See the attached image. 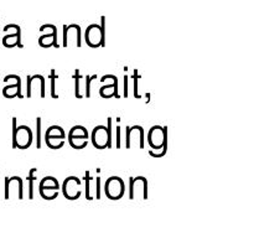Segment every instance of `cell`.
<instances>
[{"label":"cell","instance_id":"obj_1","mask_svg":"<svg viewBox=\"0 0 254 238\" xmlns=\"http://www.w3.org/2000/svg\"><path fill=\"white\" fill-rule=\"evenodd\" d=\"M86 42L91 47H99L106 45V17L102 16V25L92 24L86 30Z\"/></svg>","mask_w":254,"mask_h":238},{"label":"cell","instance_id":"obj_2","mask_svg":"<svg viewBox=\"0 0 254 238\" xmlns=\"http://www.w3.org/2000/svg\"><path fill=\"white\" fill-rule=\"evenodd\" d=\"M104 192L111 200H119L126 192V183L119 176H111L104 183Z\"/></svg>","mask_w":254,"mask_h":238},{"label":"cell","instance_id":"obj_3","mask_svg":"<svg viewBox=\"0 0 254 238\" xmlns=\"http://www.w3.org/2000/svg\"><path fill=\"white\" fill-rule=\"evenodd\" d=\"M32 144V130L27 125H20L16 128L15 139L12 140L14 149H27Z\"/></svg>","mask_w":254,"mask_h":238},{"label":"cell","instance_id":"obj_4","mask_svg":"<svg viewBox=\"0 0 254 238\" xmlns=\"http://www.w3.org/2000/svg\"><path fill=\"white\" fill-rule=\"evenodd\" d=\"M79 186H81V180L78 178H76V176L67 178L62 185L64 197L68 198V200H77L82 193V191L79 190Z\"/></svg>","mask_w":254,"mask_h":238},{"label":"cell","instance_id":"obj_5","mask_svg":"<svg viewBox=\"0 0 254 238\" xmlns=\"http://www.w3.org/2000/svg\"><path fill=\"white\" fill-rule=\"evenodd\" d=\"M64 139H66V133L60 125H51L45 133V141L49 148H51L54 141H56L57 146L62 148L64 144Z\"/></svg>","mask_w":254,"mask_h":238},{"label":"cell","instance_id":"obj_6","mask_svg":"<svg viewBox=\"0 0 254 238\" xmlns=\"http://www.w3.org/2000/svg\"><path fill=\"white\" fill-rule=\"evenodd\" d=\"M92 144L94 148L97 149H107L108 145V134H107V126L106 125H97L96 128L92 130L91 134Z\"/></svg>","mask_w":254,"mask_h":238},{"label":"cell","instance_id":"obj_7","mask_svg":"<svg viewBox=\"0 0 254 238\" xmlns=\"http://www.w3.org/2000/svg\"><path fill=\"white\" fill-rule=\"evenodd\" d=\"M148 141L150 146L156 150L163 149V141H164V129L160 125L151 126L148 134Z\"/></svg>","mask_w":254,"mask_h":238},{"label":"cell","instance_id":"obj_8","mask_svg":"<svg viewBox=\"0 0 254 238\" xmlns=\"http://www.w3.org/2000/svg\"><path fill=\"white\" fill-rule=\"evenodd\" d=\"M39 188H40V193H41L42 197L45 198L47 191H54V192L59 191L60 183L59 181H57V178H55L54 176H46V178H44L41 180Z\"/></svg>","mask_w":254,"mask_h":238},{"label":"cell","instance_id":"obj_9","mask_svg":"<svg viewBox=\"0 0 254 238\" xmlns=\"http://www.w3.org/2000/svg\"><path fill=\"white\" fill-rule=\"evenodd\" d=\"M39 44L41 47H59V44H57V29L55 25H52V34L42 35L39 39Z\"/></svg>","mask_w":254,"mask_h":238},{"label":"cell","instance_id":"obj_10","mask_svg":"<svg viewBox=\"0 0 254 238\" xmlns=\"http://www.w3.org/2000/svg\"><path fill=\"white\" fill-rule=\"evenodd\" d=\"M164 129V141H163V149H161L160 153H155V151L150 150L149 154H150L153 158H163L165 156V154L168 153V143H169V131H168V126H163Z\"/></svg>","mask_w":254,"mask_h":238},{"label":"cell","instance_id":"obj_11","mask_svg":"<svg viewBox=\"0 0 254 238\" xmlns=\"http://www.w3.org/2000/svg\"><path fill=\"white\" fill-rule=\"evenodd\" d=\"M68 138H84L88 139V130L83 125L72 126L68 133Z\"/></svg>","mask_w":254,"mask_h":238},{"label":"cell","instance_id":"obj_12","mask_svg":"<svg viewBox=\"0 0 254 238\" xmlns=\"http://www.w3.org/2000/svg\"><path fill=\"white\" fill-rule=\"evenodd\" d=\"M36 168L30 169L29 178H27V180H29V198H34V181L36 180Z\"/></svg>","mask_w":254,"mask_h":238},{"label":"cell","instance_id":"obj_13","mask_svg":"<svg viewBox=\"0 0 254 238\" xmlns=\"http://www.w3.org/2000/svg\"><path fill=\"white\" fill-rule=\"evenodd\" d=\"M74 96L77 97V98H82V94H81V89H79V81H81L82 76H81V72H79V69H76L74 71Z\"/></svg>","mask_w":254,"mask_h":238},{"label":"cell","instance_id":"obj_14","mask_svg":"<svg viewBox=\"0 0 254 238\" xmlns=\"http://www.w3.org/2000/svg\"><path fill=\"white\" fill-rule=\"evenodd\" d=\"M107 78H111L113 79V89H114V97L116 98H119V93H118V78H117V76H114V74H107V76H103L102 77L101 81H106Z\"/></svg>","mask_w":254,"mask_h":238},{"label":"cell","instance_id":"obj_15","mask_svg":"<svg viewBox=\"0 0 254 238\" xmlns=\"http://www.w3.org/2000/svg\"><path fill=\"white\" fill-rule=\"evenodd\" d=\"M36 148H41V118H36Z\"/></svg>","mask_w":254,"mask_h":238},{"label":"cell","instance_id":"obj_16","mask_svg":"<svg viewBox=\"0 0 254 238\" xmlns=\"http://www.w3.org/2000/svg\"><path fill=\"white\" fill-rule=\"evenodd\" d=\"M50 78H51V97L52 98H57V93H56V87H55V84H56V72H55V69H51V74H50Z\"/></svg>","mask_w":254,"mask_h":238},{"label":"cell","instance_id":"obj_17","mask_svg":"<svg viewBox=\"0 0 254 238\" xmlns=\"http://www.w3.org/2000/svg\"><path fill=\"white\" fill-rule=\"evenodd\" d=\"M96 78H97V74H92V76L87 74L86 76V97L87 98H89V97H91V82Z\"/></svg>","mask_w":254,"mask_h":238},{"label":"cell","instance_id":"obj_18","mask_svg":"<svg viewBox=\"0 0 254 238\" xmlns=\"http://www.w3.org/2000/svg\"><path fill=\"white\" fill-rule=\"evenodd\" d=\"M107 134H108V145H107V148H112V140H113V136H112V118H108V120H107Z\"/></svg>","mask_w":254,"mask_h":238},{"label":"cell","instance_id":"obj_19","mask_svg":"<svg viewBox=\"0 0 254 238\" xmlns=\"http://www.w3.org/2000/svg\"><path fill=\"white\" fill-rule=\"evenodd\" d=\"M138 81H139V73L138 69H134V96L136 98H140V94H139V89H138Z\"/></svg>","mask_w":254,"mask_h":238},{"label":"cell","instance_id":"obj_20","mask_svg":"<svg viewBox=\"0 0 254 238\" xmlns=\"http://www.w3.org/2000/svg\"><path fill=\"white\" fill-rule=\"evenodd\" d=\"M101 178H96V198L99 200L101 198Z\"/></svg>","mask_w":254,"mask_h":238},{"label":"cell","instance_id":"obj_21","mask_svg":"<svg viewBox=\"0 0 254 238\" xmlns=\"http://www.w3.org/2000/svg\"><path fill=\"white\" fill-rule=\"evenodd\" d=\"M116 148H121V126H117L116 128Z\"/></svg>","mask_w":254,"mask_h":238},{"label":"cell","instance_id":"obj_22","mask_svg":"<svg viewBox=\"0 0 254 238\" xmlns=\"http://www.w3.org/2000/svg\"><path fill=\"white\" fill-rule=\"evenodd\" d=\"M86 197L88 198V200H92L91 196H89V181H91V178H89V171H87L86 173Z\"/></svg>","mask_w":254,"mask_h":238},{"label":"cell","instance_id":"obj_23","mask_svg":"<svg viewBox=\"0 0 254 238\" xmlns=\"http://www.w3.org/2000/svg\"><path fill=\"white\" fill-rule=\"evenodd\" d=\"M128 77L124 76V97H128Z\"/></svg>","mask_w":254,"mask_h":238}]
</instances>
